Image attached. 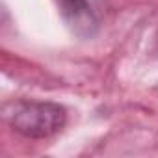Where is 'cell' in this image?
<instances>
[{
    "label": "cell",
    "mask_w": 158,
    "mask_h": 158,
    "mask_svg": "<svg viewBox=\"0 0 158 158\" xmlns=\"http://www.w3.org/2000/svg\"><path fill=\"white\" fill-rule=\"evenodd\" d=\"M60 2V10L63 19L80 32L82 28H89L95 24L93 19V11L88 4V0H58Z\"/></svg>",
    "instance_id": "obj_2"
},
{
    "label": "cell",
    "mask_w": 158,
    "mask_h": 158,
    "mask_svg": "<svg viewBox=\"0 0 158 158\" xmlns=\"http://www.w3.org/2000/svg\"><path fill=\"white\" fill-rule=\"evenodd\" d=\"M67 123V110L58 102L24 101L19 102L10 117V125L15 132L32 138L45 139L58 134Z\"/></svg>",
    "instance_id": "obj_1"
}]
</instances>
